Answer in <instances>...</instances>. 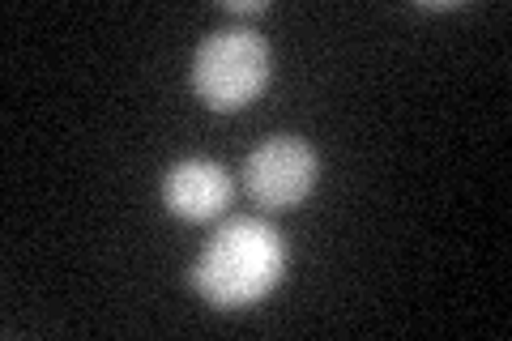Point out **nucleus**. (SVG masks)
<instances>
[{
	"label": "nucleus",
	"mask_w": 512,
	"mask_h": 341,
	"mask_svg": "<svg viewBox=\"0 0 512 341\" xmlns=\"http://www.w3.org/2000/svg\"><path fill=\"white\" fill-rule=\"evenodd\" d=\"M286 273V243L265 218H227L201 248V256L188 269L192 290L222 307V312H239V307L261 303L269 290L282 282Z\"/></svg>",
	"instance_id": "nucleus-1"
},
{
	"label": "nucleus",
	"mask_w": 512,
	"mask_h": 341,
	"mask_svg": "<svg viewBox=\"0 0 512 341\" xmlns=\"http://www.w3.org/2000/svg\"><path fill=\"white\" fill-rule=\"evenodd\" d=\"M227 9L239 13V18H248V13H265V0H231Z\"/></svg>",
	"instance_id": "nucleus-5"
},
{
	"label": "nucleus",
	"mask_w": 512,
	"mask_h": 341,
	"mask_svg": "<svg viewBox=\"0 0 512 341\" xmlns=\"http://www.w3.org/2000/svg\"><path fill=\"white\" fill-rule=\"evenodd\" d=\"M163 197L167 214L180 218V222H214L227 214V205L235 197V184L222 162L214 158H180L171 162L167 175H163Z\"/></svg>",
	"instance_id": "nucleus-4"
},
{
	"label": "nucleus",
	"mask_w": 512,
	"mask_h": 341,
	"mask_svg": "<svg viewBox=\"0 0 512 341\" xmlns=\"http://www.w3.org/2000/svg\"><path fill=\"white\" fill-rule=\"evenodd\" d=\"M192 94L210 111H239L269 86V43L248 26H222L192 52Z\"/></svg>",
	"instance_id": "nucleus-2"
},
{
	"label": "nucleus",
	"mask_w": 512,
	"mask_h": 341,
	"mask_svg": "<svg viewBox=\"0 0 512 341\" xmlns=\"http://www.w3.org/2000/svg\"><path fill=\"white\" fill-rule=\"evenodd\" d=\"M320 180V154L303 137H269L244 158V192L261 209H295Z\"/></svg>",
	"instance_id": "nucleus-3"
}]
</instances>
